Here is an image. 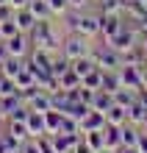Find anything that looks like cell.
Returning a JSON list of instances; mask_svg holds the SVG:
<instances>
[{
  "mask_svg": "<svg viewBox=\"0 0 147 153\" xmlns=\"http://www.w3.org/2000/svg\"><path fill=\"white\" fill-rule=\"evenodd\" d=\"M97 14H100V36L103 39H111L114 33H119L125 28L122 14H103V11H97Z\"/></svg>",
  "mask_w": 147,
  "mask_h": 153,
  "instance_id": "4",
  "label": "cell"
},
{
  "mask_svg": "<svg viewBox=\"0 0 147 153\" xmlns=\"http://www.w3.org/2000/svg\"><path fill=\"white\" fill-rule=\"evenodd\" d=\"M28 8L33 11V17H36V20H47V17H53L50 6H47V0H31V3H28Z\"/></svg>",
  "mask_w": 147,
  "mask_h": 153,
  "instance_id": "26",
  "label": "cell"
},
{
  "mask_svg": "<svg viewBox=\"0 0 147 153\" xmlns=\"http://www.w3.org/2000/svg\"><path fill=\"white\" fill-rule=\"evenodd\" d=\"M0 123H3V114H0Z\"/></svg>",
  "mask_w": 147,
  "mask_h": 153,
  "instance_id": "48",
  "label": "cell"
},
{
  "mask_svg": "<svg viewBox=\"0 0 147 153\" xmlns=\"http://www.w3.org/2000/svg\"><path fill=\"white\" fill-rule=\"evenodd\" d=\"M119 81H122V86L142 89V67L139 64H122L119 67Z\"/></svg>",
  "mask_w": 147,
  "mask_h": 153,
  "instance_id": "7",
  "label": "cell"
},
{
  "mask_svg": "<svg viewBox=\"0 0 147 153\" xmlns=\"http://www.w3.org/2000/svg\"><path fill=\"white\" fill-rule=\"evenodd\" d=\"M58 134H81V120H75V117H67V114H64Z\"/></svg>",
  "mask_w": 147,
  "mask_h": 153,
  "instance_id": "32",
  "label": "cell"
},
{
  "mask_svg": "<svg viewBox=\"0 0 147 153\" xmlns=\"http://www.w3.org/2000/svg\"><path fill=\"white\" fill-rule=\"evenodd\" d=\"M92 109H95V111H108V109H111V106H114V97H111V92H106V89H97V92L95 95H92Z\"/></svg>",
  "mask_w": 147,
  "mask_h": 153,
  "instance_id": "18",
  "label": "cell"
},
{
  "mask_svg": "<svg viewBox=\"0 0 147 153\" xmlns=\"http://www.w3.org/2000/svg\"><path fill=\"white\" fill-rule=\"evenodd\" d=\"M72 153H95V150H92V148H89V142L81 137V139H78V145L72 148Z\"/></svg>",
  "mask_w": 147,
  "mask_h": 153,
  "instance_id": "38",
  "label": "cell"
},
{
  "mask_svg": "<svg viewBox=\"0 0 147 153\" xmlns=\"http://www.w3.org/2000/svg\"><path fill=\"white\" fill-rule=\"evenodd\" d=\"M28 36H31V45H33V48H44V50H56V48H61V42H64L58 36V31L53 28L50 17H47V20H39Z\"/></svg>",
  "mask_w": 147,
  "mask_h": 153,
  "instance_id": "1",
  "label": "cell"
},
{
  "mask_svg": "<svg viewBox=\"0 0 147 153\" xmlns=\"http://www.w3.org/2000/svg\"><path fill=\"white\" fill-rule=\"evenodd\" d=\"M28 67V59H20V56H8L3 64H0V73L3 75H8V78H17L22 73V70Z\"/></svg>",
  "mask_w": 147,
  "mask_h": 153,
  "instance_id": "12",
  "label": "cell"
},
{
  "mask_svg": "<svg viewBox=\"0 0 147 153\" xmlns=\"http://www.w3.org/2000/svg\"><path fill=\"white\" fill-rule=\"evenodd\" d=\"M103 134H106V148L108 150H119L122 148V125H111V123H106V128H103Z\"/></svg>",
  "mask_w": 147,
  "mask_h": 153,
  "instance_id": "13",
  "label": "cell"
},
{
  "mask_svg": "<svg viewBox=\"0 0 147 153\" xmlns=\"http://www.w3.org/2000/svg\"><path fill=\"white\" fill-rule=\"evenodd\" d=\"M58 86L64 89V92H67V89H81V75H75V73H72V67H69L67 73L58 78Z\"/></svg>",
  "mask_w": 147,
  "mask_h": 153,
  "instance_id": "28",
  "label": "cell"
},
{
  "mask_svg": "<svg viewBox=\"0 0 147 153\" xmlns=\"http://www.w3.org/2000/svg\"><path fill=\"white\" fill-rule=\"evenodd\" d=\"M106 45H111V48H114V50H119V53H128L131 48H136V31L125 25L119 33H114L111 39H106Z\"/></svg>",
  "mask_w": 147,
  "mask_h": 153,
  "instance_id": "5",
  "label": "cell"
},
{
  "mask_svg": "<svg viewBox=\"0 0 147 153\" xmlns=\"http://www.w3.org/2000/svg\"><path fill=\"white\" fill-rule=\"evenodd\" d=\"M139 137H142L139 125H133V123L122 125V148H136V145H139Z\"/></svg>",
  "mask_w": 147,
  "mask_h": 153,
  "instance_id": "21",
  "label": "cell"
},
{
  "mask_svg": "<svg viewBox=\"0 0 147 153\" xmlns=\"http://www.w3.org/2000/svg\"><path fill=\"white\" fill-rule=\"evenodd\" d=\"M20 153H42V148H39V139H28L25 145L20 148Z\"/></svg>",
  "mask_w": 147,
  "mask_h": 153,
  "instance_id": "37",
  "label": "cell"
},
{
  "mask_svg": "<svg viewBox=\"0 0 147 153\" xmlns=\"http://www.w3.org/2000/svg\"><path fill=\"white\" fill-rule=\"evenodd\" d=\"M0 6H8V0H0Z\"/></svg>",
  "mask_w": 147,
  "mask_h": 153,
  "instance_id": "47",
  "label": "cell"
},
{
  "mask_svg": "<svg viewBox=\"0 0 147 153\" xmlns=\"http://www.w3.org/2000/svg\"><path fill=\"white\" fill-rule=\"evenodd\" d=\"M28 109L31 111H50L53 109V97H50V92H42V89H39V92H36L33 97H31V100H28Z\"/></svg>",
  "mask_w": 147,
  "mask_h": 153,
  "instance_id": "16",
  "label": "cell"
},
{
  "mask_svg": "<svg viewBox=\"0 0 147 153\" xmlns=\"http://www.w3.org/2000/svg\"><path fill=\"white\" fill-rule=\"evenodd\" d=\"M14 22L20 25V31H22V33H31V31H33V25L39 22V20H36L33 11L25 6V8H17V11H14Z\"/></svg>",
  "mask_w": 147,
  "mask_h": 153,
  "instance_id": "14",
  "label": "cell"
},
{
  "mask_svg": "<svg viewBox=\"0 0 147 153\" xmlns=\"http://www.w3.org/2000/svg\"><path fill=\"white\" fill-rule=\"evenodd\" d=\"M136 148H139V153H147V134L142 131V137H139V145H136Z\"/></svg>",
  "mask_w": 147,
  "mask_h": 153,
  "instance_id": "42",
  "label": "cell"
},
{
  "mask_svg": "<svg viewBox=\"0 0 147 153\" xmlns=\"http://www.w3.org/2000/svg\"><path fill=\"white\" fill-rule=\"evenodd\" d=\"M106 123H111V125H125L128 123V109H122V106H111V109L106 111Z\"/></svg>",
  "mask_w": 147,
  "mask_h": 153,
  "instance_id": "23",
  "label": "cell"
},
{
  "mask_svg": "<svg viewBox=\"0 0 147 153\" xmlns=\"http://www.w3.org/2000/svg\"><path fill=\"white\" fill-rule=\"evenodd\" d=\"M83 139L89 142V148L95 150V153L106 150V134L103 131H89V134H83Z\"/></svg>",
  "mask_w": 147,
  "mask_h": 153,
  "instance_id": "25",
  "label": "cell"
},
{
  "mask_svg": "<svg viewBox=\"0 0 147 153\" xmlns=\"http://www.w3.org/2000/svg\"><path fill=\"white\" fill-rule=\"evenodd\" d=\"M47 6H50L53 17H64V14L69 11V3H67V0H47Z\"/></svg>",
  "mask_w": 147,
  "mask_h": 153,
  "instance_id": "35",
  "label": "cell"
},
{
  "mask_svg": "<svg viewBox=\"0 0 147 153\" xmlns=\"http://www.w3.org/2000/svg\"><path fill=\"white\" fill-rule=\"evenodd\" d=\"M25 123H28V131H31L33 139H39L42 134H47V125H44V114L42 111H31Z\"/></svg>",
  "mask_w": 147,
  "mask_h": 153,
  "instance_id": "17",
  "label": "cell"
},
{
  "mask_svg": "<svg viewBox=\"0 0 147 153\" xmlns=\"http://www.w3.org/2000/svg\"><path fill=\"white\" fill-rule=\"evenodd\" d=\"M147 120V106L139 100V97H136V100L128 106V123H133V125H142Z\"/></svg>",
  "mask_w": 147,
  "mask_h": 153,
  "instance_id": "20",
  "label": "cell"
},
{
  "mask_svg": "<svg viewBox=\"0 0 147 153\" xmlns=\"http://www.w3.org/2000/svg\"><path fill=\"white\" fill-rule=\"evenodd\" d=\"M6 131L11 134V139H14L20 148H22L28 139H33V137H31V131H28V123H25V120H8V128H6Z\"/></svg>",
  "mask_w": 147,
  "mask_h": 153,
  "instance_id": "9",
  "label": "cell"
},
{
  "mask_svg": "<svg viewBox=\"0 0 147 153\" xmlns=\"http://www.w3.org/2000/svg\"><path fill=\"white\" fill-rule=\"evenodd\" d=\"M142 50H144V59H147V36H142Z\"/></svg>",
  "mask_w": 147,
  "mask_h": 153,
  "instance_id": "45",
  "label": "cell"
},
{
  "mask_svg": "<svg viewBox=\"0 0 147 153\" xmlns=\"http://www.w3.org/2000/svg\"><path fill=\"white\" fill-rule=\"evenodd\" d=\"M139 31H142V36H147V17H144L142 22H139Z\"/></svg>",
  "mask_w": 147,
  "mask_h": 153,
  "instance_id": "43",
  "label": "cell"
},
{
  "mask_svg": "<svg viewBox=\"0 0 147 153\" xmlns=\"http://www.w3.org/2000/svg\"><path fill=\"white\" fill-rule=\"evenodd\" d=\"M103 128H106V114H103V111L89 109L83 117H81V134H89V131H103Z\"/></svg>",
  "mask_w": 147,
  "mask_h": 153,
  "instance_id": "8",
  "label": "cell"
},
{
  "mask_svg": "<svg viewBox=\"0 0 147 153\" xmlns=\"http://www.w3.org/2000/svg\"><path fill=\"white\" fill-rule=\"evenodd\" d=\"M139 92H142V89H131V86H119V89H117V92H114L111 97H114V103H117V106H122V109H128V106H131V103L136 100V97H139Z\"/></svg>",
  "mask_w": 147,
  "mask_h": 153,
  "instance_id": "19",
  "label": "cell"
},
{
  "mask_svg": "<svg viewBox=\"0 0 147 153\" xmlns=\"http://www.w3.org/2000/svg\"><path fill=\"white\" fill-rule=\"evenodd\" d=\"M6 45H8V56H20V59H28L31 56V50H33V45H31V36L28 33H17V36H11V39H6Z\"/></svg>",
  "mask_w": 147,
  "mask_h": 153,
  "instance_id": "6",
  "label": "cell"
},
{
  "mask_svg": "<svg viewBox=\"0 0 147 153\" xmlns=\"http://www.w3.org/2000/svg\"><path fill=\"white\" fill-rule=\"evenodd\" d=\"M50 137H53V145H56L58 153H72V148L78 145V139L83 134H50Z\"/></svg>",
  "mask_w": 147,
  "mask_h": 153,
  "instance_id": "10",
  "label": "cell"
},
{
  "mask_svg": "<svg viewBox=\"0 0 147 153\" xmlns=\"http://www.w3.org/2000/svg\"><path fill=\"white\" fill-rule=\"evenodd\" d=\"M14 92H17V81L0 73V97H8V95H14Z\"/></svg>",
  "mask_w": 147,
  "mask_h": 153,
  "instance_id": "33",
  "label": "cell"
},
{
  "mask_svg": "<svg viewBox=\"0 0 147 153\" xmlns=\"http://www.w3.org/2000/svg\"><path fill=\"white\" fill-rule=\"evenodd\" d=\"M22 106H25V103L20 100V95H17V92L8 95V97H0V114H3V120H11Z\"/></svg>",
  "mask_w": 147,
  "mask_h": 153,
  "instance_id": "11",
  "label": "cell"
},
{
  "mask_svg": "<svg viewBox=\"0 0 147 153\" xmlns=\"http://www.w3.org/2000/svg\"><path fill=\"white\" fill-rule=\"evenodd\" d=\"M20 33V25L14 22V14L8 17V20H0V39H11Z\"/></svg>",
  "mask_w": 147,
  "mask_h": 153,
  "instance_id": "27",
  "label": "cell"
},
{
  "mask_svg": "<svg viewBox=\"0 0 147 153\" xmlns=\"http://www.w3.org/2000/svg\"><path fill=\"white\" fill-rule=\"evenodd\" d=\"M39 148H42V153H58L56 145H53V137H50V134H42V137H39Z\"/></svg>",
  "mask_w": 147,
  "mask_h": 153,
  "instance_id": "36",
  "label": "cell"
},
{
  "mask_svg": "<svg viewBox=\"0 0 147 153\" xmlns=\"http://www.w3.org/2000/svg\"><path fill=\"white\" fill-rule=\"evenodd\" d=\"M28 3H31V0H8V6H11L14 11H17V8H25Z\"/></svg>",
  "mask_w": 147,
  "mask_h": 153,
  "instance_id": "41",
  "label": "cell"
},
{
  "mask_svg": "<svg viewBox=\"0 0 147 153\" xmlns=\"http://www.w3.org/2000/svg\"><path fill=\"white\" fill-rule=\"evenodd\" d=\"M8 59V45H6V39H0V64Z\"/></svg>",
  "mask_w": 147,
  "mask_h": 153,
  "instance_id": "40",
  "label": "cell"
},
{
  "mask_svg": "<svg viewBox=\"0 0 147 153\" xmlns=\"http://www.w3.org/2000/svg\"><path fill=\"white\" fill-rule=\"evenodd\" d=\"M14 153H20V150H14Z\"/></svg>",
  "mask_w": 147,
  "mask_h": 153,
  "instance_id": "49",
  "label": "cell"
},
{
  "mask_svg": "<svg viewBox=\"0 0 147 153\" xmlns=\"http://www.w3.org/2000/svg\"><path fill=\"white\" fill-rule=\"evenodd\" d=\"M103 84H106V70H103V67H95V70H92L89 75H83V81H81V86L92 89V92L103 89Z\"/></svg>",
  "mask_w": 147,
  "mask_h": 153,
  "instance_id": "15",
  "label": "cell"
},
{
  "mask_svg": "<svg viewBox=\"0 0 147 153\" xmlns=\"http://www.w3.org/2000/svg\"><path fill=\"white\" fill-rule=\"evenodd\" d=\"M119 86H122V81H119V70H106V84H103V89L114 95Z\"/></svg>",
  "mask_w": 147,
  "mask_h": 153,
  "instance_id": "30",
  "label": "cell"
},
{
  "mask_svg": "<svg viewBox=\"0 0 147 153\" xmlns=\"http://www.w3.org/2000/svg\"><path fill=\"white\" fill-rule=\"evenodd\" d=\"M92 59H95V64L103 67V70H119V67H122V53L114 50L111 45H100V48H95V50H92Z\"/></svg>",
  "mask_w": 147,
  "mask_h": 153,
  "instance_id": "2",
  "label": "cell"
},
{
  "mask_svg": "<svg viewBox=\"0 0 147 153\" xmlns=\"http://www.w3.org/2000/svg\"><path fill=\"white\" fill-rule=\"evenodd\" d=\"M61 120H64V114H61L58 109L44 111V125H47V134H58V128H61Z\"/></svg>",
  "mask_w": 147,
  "mask_h": 153,
  "instance_id": "24",
  "label": "cell"
},
{
  "mask_svg": "<svg viewBox=\"0 0 147 153\" xmlns=\"http://www.w3.org/2000/svg\"><path fill=\"white\" fill-rule=\"evenodd\" d=\"M86 111H89V106H86L83 100H69L67 109H64V114H67V117H75V120H81Z\"/></svg>",
  "mask_w": 147,
  "mask_h": 153,
  "instance_id": "29",
  "label": "cell"
},
{
  "mask_svg": "<svg viewBox=\"0 0 147 153\" xmlns=\"http://www.w3.org/2000/svg\"><path fill=\"white\" fill-rule=\"evenodd\" d=\"M97 3L103 14H122V8H125V0H97Z\"/></svg>",
  "mask_w": 147,
  "mask_h": 153,
  "instance_id": "31",
  "label": "cell"
},
{
  "mask_svg": "<svg viewBox=\"0 0 147 153\" xmlns=\"http://www.w3.org/2000/svg\"><path fill=\"white\" fill-rule=\"evenodd\" d=\"M95 67H97V64H95V59H92V53H89V56H81V59H75V61H72V73H75V75H81V81H83V75H89Z\"/></svg>",
  "mask_w": 147,
  "mask_h": 153,
  "instance_id": "22",
  "label": "cell"
},
{
  "mask_svg": "<svg viewBox=\"0 0 147 153\" xmlns=\"http://www.w3.org/2000/svg\"><path fill=\"white\" fill-rule=\"evenodd\" d=\"M142 128H144V134H147V120H144V123H142Z\"/></svg>",
  "mask_w": 147,
  "mask_h": 153,
  "instance_id": "46",
  "label": "cell"
},
{
  "mask_svg": "<svg viewBox=\"0 0 147 153\" xmlns=\"http://www.w3.org/2000/svg\"><path fill=\"white\" fill-rule=\"evenodd\" d=\"M117 153H139V148H119Z\"/></svg>",
  "mask_w": 147,
  "mask_h": 153,
  "instance_id": "44",
  "label": "cell"
},
{
  "mask_svg": "<svg viewBox=\"0 0 147 153\" xmlns=\"http://www.w3.org/2000/svg\"><path fill=\"white\" fill-rule=\"evenodd\" d=\"M61 53L69 61H75L81 56H89V39L81 36V33H69V36H64V42H61Z\"/></svg>",
  "mask_w": 147,
  "mask_h": 153,
  "instance_id": "3",
  "label": "cell"
},
{
  "mask_svg": "<svg viewBox=\"0 0 147 153\" xmlns=\"http://www.w3.org/2000/svg\"><path fill=\"white\" fill-rule=\"evenodd\" d=\"M14 150H20V145L11 139L8 131H3V134H0V153H14Z\"/></svg>",
  "mask_w": 147,
  "mask_h": 153,
  "instance_id": "34",
  "label": "cell"
},
{
  "mask_svg": "<svg viewBox=\"0 0 147 153\" xmlns=\"http://www.w3.org/2000/svg\"><path fill=\"white\" fill-rule=\"evenodd\" d=\"M67 3H69V8H72V11H83V8L92 3V0H67Z\"/></svg>",
  "mask_w": 147,
  "mask_h": 153,
  "instance_id": "39",
  "label": "cell"
}]
</instances>
